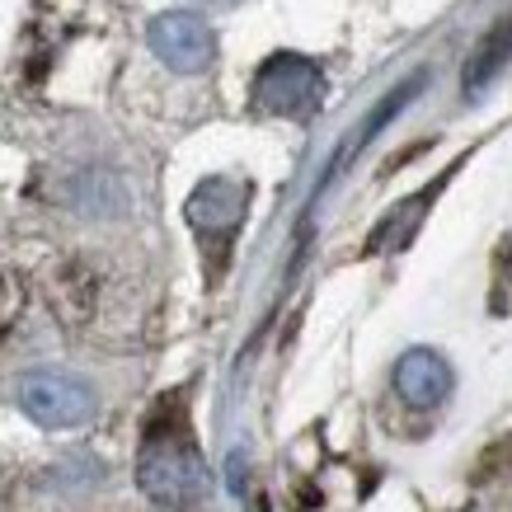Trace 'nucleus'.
<instances>
[{
    "instance_id": "4",
    "label": "nucleus",
    "mask_w": 512,
    "mask_h": 512,
    "mask_svg": "<svg viewBox=\"0 0 512 512\" xmlns=\"http://www.w3.org/2000/svg\"><path fill=\"white\" fill-rule=\"evenodd\" d=\"M19 404L43 428H80L94 414V390L71 372H29L19 381Z\"/></svg>"
},
{
    "instance_id": "7",
    "label": "nucleus",
    "mask_w": 512,
    "mask_h": 512,
    "mask_svg": "<svg viewBox=\"0 0 512 512\" xmlns=\"http://www.w3.org/2000/svg\"><path fill=\"white\" fill-rule=\"evenodd\" d=\"M508 52H512V19H508V24H498L494 38H489V43H484L480 52H475V62L466 66V90H470V94H480L484 85H489V80H494L498 71H503Z\"/></svg>"
},
{
    "instance_id": "3",
    "label": "nucleus",
    "mask_w": 512,
    "mask_h": 512,
    "mask_svg": "<svg viewBox=\"0 0 512 512\" xmlns=\"http://www.w3.org/2000/svg\"><path fill=\"white\" fill-rule=\"evenodd\" d=\"M320 94H325V76L311 57H296V52H278L259 66L254 76V109L259 113H278V118H311L320 109Z\"/></svg>"
},
{
    "instance_id": "1",
    "label": "nucleus",
    "mask_w": 512,
    "mask_h": 512,
    "mask_svg": "<svg viewBox=\"0 0 512 512\" xmlns=\"http://www.w3.org/2000/svg\"><path fill=\"white\" fill-rule=\"evenodd\" d=\"M137 484L160 508H193L207 494V470H202L198 442L188 433V419L179 404H160V414L141 437Z\"/></svg>"
},
{
    "instance_id": "6",
    "label": "nucleus",
    "mask_w": 512,
    "mask_h": 512,
    "mask_svg": "<svg viewBox=\"0 0 512 512\" xmlns=\"http://www.w3.org/2000/svg\"><path fill=\"white\" fill-rule=\"evenodd\" d=\"M395 390H400L404 404H414V409H433V404L447 400L451 367L433 353V348H409V353L395 362Z\"/></svg>"
},
{
    "instance_id": "5",
    "label": "nucleus",
    "mask_w": 512,
    "mask_h": 512,
    "mask_svg": "<svg viewBox=\"0 0 512 512\" xmlns=\"http://www.w3.org/2000/svg\"><path fill=\"white\" fill-rule=\"evenodd\" d=\"M151 47H156V57L170 66V71H184V76L207 71L212 57H217V38H212V29H207L198 15H188V10L160 15L156 24H151Z\"/></svg>"
},
{
    "instance_id": "2",
    "label": "nucleus",
    "mask_w": 512,
    "mask_h": 512,
    "mask_svg": "<svg viewBox=\"0 0 512 512\" xmlns=\"http://www.w3.org/2000/svg\"><path fill=\"white\" fill-rule=\"evenodd\" d=\"M245 212H249V184L245 179H226V174L202 179V184L193 188V198L184 202L188 231L198 235L212 282L221 278V268H226V259H231V245H235V235H240Z\"/></svg>"
}]
</instances>
